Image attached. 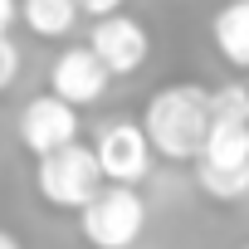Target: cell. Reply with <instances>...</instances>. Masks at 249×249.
Here are the masks:
<instances>
[{
  "label": "cell",
  "instance_id": "1",
  "mask_svg": "<svg viewBox=\"0 0 249 249\" xmlns=\"http://www.w3.org/2000/svg\"><path fill=\"white\" fill-rule=\"evenodd\" d=\"M137 127L147 132L152 157L196 161L205 147V132H210V93L200 83H166L147 98Z\"/></svg>",
  "mask_w": 249,
  "mask_h": 249
},
{
  "label": "cell",
  "instance_id": "2",
  "mask_svg": "<svg viewBox=\"0 0 249 249\" xmlns=\"http://www.w3.org/2000/svg\"><path fill=\"white\" fill-rule=\"evenodd\" d=\"M78 230L93 249H132L147 230V200L132 186H98L78 205Z\"/></svg>",
  "mask_w": 249,
  "mask_h": 249
},
{
  "label": "cell",
  "instance_id": "3",
  "mask_svg": "<svg viewBox=\"0 0 249 249\" xmlns=\"http://www.w3.org/2000/svg\"><path fill=\"white\" fill-rule=\"evenodd\" d=\"M35 186H39V200H44V205H54V210H78V205L103 186L98 161H93V147H83V142L73 137V142L44 152L39 166H35Z\"/></svg>",
  "mask_w": 249,
  "mask_h": 249
},
{
  "label": "cell",
  "instance_id": "4",
  "mask_svg": "<svg viewBox=\"0 0 249 249\" xmlns=\"http://www.w3.org/2000/svg\"><path fill=\"white\" fill-rule=\"evenodd\" d=\"M93 161H98V176L107 186H137L152 171L147 132L137 122H112V127H103L98 142H93Z\"/></svg>",
  "mask_w": 249,
  "mask_h": 249
},
{
  "label": "cell",
  "instance_id": "5",
  "mask_svg": "<svg viewBox=\"0 0 249 249\" xmlns=\"http://www.w3.org/2000/svg\"><path fill=\"white\" fill-rule=\"evenodd\" d=\"M88 49H93L98 64L117 78V73H137V69L147 64V54H152V35H147L142 20L112 10V15H98V20H93V39H88Z\"/></svg>",
  "mask_w": 249,
  "mask_h": 249
},
{
  "label": "cell",
  "instance_id": "6",
  "mask_svg": "<svg viewBox=\"0 0 249 249\" xmlns=\"http://www.w3.org/2000/svg\"><path fill=\"white\" fill-rule=\"evenodd\" d=\"M107 83H112V73L98 64V54H93L88 44H69V49L54 59V69H49V93L64 98L69 107H93V103H103Z\"/></svg>",
  "mask_w": 249,
  "mask_h": 249
},
{
  "label": "cell",
  "instance_id": "7",
  "mask_svg": "<svg viewBox=\"0 0 249 249\" xmlns=\"http://www.w3.org/2000/svg\"><path fill=\"white\" fill-rule=\"evenodd\" d=\"M73 137H78V107H69L54 93H39V98L25 103V112H20V142L35 157H44V152H54V147L73 142Z\"/></svg>",
  "mask_w": 249,
  "mask_h": 249
},
{
  "label": "cell",
  "instance_id": "8",
  "mask_svg": "<svg viewBox=\"0 0 249 249\" xmlns=\"http://www.w3.org/2000/svg\"><path fill=\"white\" fill-rule=\"evenodd\" d=\"M210 39H215V49L230 69L249 64V0H230L210 25Z\"/></svg>",
  "mask_w": 249,
  "mask_h": 249
},
{
  "label": "cell",
  "instance_id": "9",
  "mask_svg": "<svg viewBox=\"0 0 249 249\" xmlns=\"http://www.w3.org/2000/svg\"><path fill=\"white\" fill-rule=\"evenodd\" d=\"M15 15L30 25V35L39 39H64L78 25V0H20Z\"/></svg>",
  "mask_w": 249,
  "mask_h": 249
},
{
  "label": "cell",
  "instance_id": "10",
  "mask_svg": "<svg viewBox=\"0 0 249 249\" xmlns=\"http://www.w3.org/2000/svg\"><path fill=\"white\" fill-rule=\"evenodd\" d=\"M191 166H196V186H200L210 200H220V205L244 200V191H249V166H220V161H205V157H196Z\"/></svg>",
  "mask_w": 249,
  "mask_h": 249
},
{
  "label": "cell",
  "instance_id": "11",
  "mask_svg": "<svg viewBox=\"0 0 249 249\" xmlns=\"http://www.w3.org/2000/svg\"><path fill=\"white\" fill-rule=\"evenodd\" d=\"M200 157L220 166H249V122H210Z\"/></svg>",
  "mask_w": 249,
  "mask_h": 249
},
{
  "label": "cell",
  "instance_id": "12",
  "mask_svg": "<svg viewBox=\"0 0 249 249\" xmlns=\"http://www.w3.org/2000/svg\"><path fill=\"white\" fill-rule=\"evenodd\" d=\"M210 122H249V93L244 83H225L210 93Z\"/></svg>",
  "mask_w": 249,
  "mask_h": 249
},
{
  "label": "cell",
  "instance_id": "13",
  "mask_svg": "<svg viewBox=\"0 0 249 249\" xmlns=\"http://www.w3.org/2000/svg\"><path fill=\"white\" fill-rule=\"evenodd\" d=\"M15 78H20V49H15L10 35H0V93H5Z\"/></svg>",
  "mask_w": 249,
  "mask_h": 249
},
{
  "label": "cell",
  "instance_id": "14",
  "mask_svg": "<svg viewBox=\"0 0 249 249\" xmlns=\"http://www.w3.org/2000/svg\"><path fill=\"white\" fill-rule=\"evenodd\" d=\"M112 10H122V0H78V15H88V20L112 15Z\"/></svg>",
  "mask_w": 249,
  "mask_h": 249
},
{
  "label": "cell",
  "instance_id": "15",
  "mask_svg": "<svg viewBox=\"0 0 249 249\" xmlns=\"http://www.w3.org/2000/svg\"><path fill=\"white\" fill-rule=\"evenodd\" d=\"M15 25V0H0V35H10Z\"/></svg>",
  "mask_w": 249,
  "mask_h": 249
},
{
  "label": "cell",
  "instance_id": "16",
  "mask_svg": "<svg viewBox=\"0 0 249 249\" xmlns=\"http://www.w3.org/2000/svg\"><path fill=\"white\" fill-rule=\"evenodd\" d=\"M0 249H25V244H20V239H15L10 230H0Z\"/></svg>",
  "mask_w": 249,
  "mask_h": 249
}]
</instances>
